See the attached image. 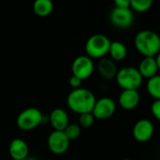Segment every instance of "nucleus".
Segmentation results:
<instances>
[{
	"mask_svg": "<svg viewBox=\"0 0 160 160\" xmlns=\"http://www.w3.org/2000/svg\"><path fill=\"white\" fill-rule=\"evenodd\" d=\"M95 102L96 97L94 93L85 88L72 90L67 96V106L78 115L92 112Z\"/></svg>",
	"mask_w": 160,
	"mask_h": 160,
	"instance_id": "f257e3e1",
	"label": "nucleus"
},
{
	"mask_svg": "<svg viewBox=\"0 0 160 160\" xmlns=\"http://www.w3.org/2000/svg\"><path fill=\"white\" fill-rule=\"evenodd\" d=\"M134 43L137 51L144 58H154L160 52V36L152 30L144 29L138 32Z\"/></svg>",
	"mask_w": 160,
	"mask_h": 160,
	"instance_id": "f03ea898",
	"label": "nucleus"
},
{
	"mask_svg": "<svg viewBox=\"0 0 160 160\" xmlns=\"http://www.w3.org/2000/svg\"><path fill=\"white\" fill-rule=\"evenodd\" d=\"M111 41L104 34H94L91 36L85 44L86 56L92 59H100L108 54Z\"/></svg>",
	"mask_w": 160,
	"mask_h": 160,
	"instance_id": "7ed1b4c3",
	"label": "nucleus"
},
{
	"mask_svg": "<svg viewBox=\"0 0 160 160\" xmlns=\"http://www.w3.org/2000/svg\"><path fill=\"white\" fill-rule=\"evenodd\" d=\"M117 84L122 90H138L142 85L143 78L138 68L127 66L118 70L115 77Z\"/></svg>",
	"mask_w": 160,
	"mask_h": 160,
	"instance_id": "20e7f679",
	"label": "nucleus"
},
{
	"mask_svg": "<svg viewBox=\"0 0 160 160\" xmlns=\"http://www.w3.org/2000/svg\"><path fill=\"white\" fill-rule=\"evenodd\" d=\"M43 122V114L37 108H28L21 111L16 119V124L22 131H31Z\"/></svg>",
	"mask_w": 160,
	"mask_h": 160,
	"instance_id": "39448f33",
	"label": "nucleus"
},
{
	"mask_svg": "<svg viewBox=\"0 0 160 160\" xmlns=\"http://www.w3.org/2000/svg\"><path fill=\"white\" fill-rule=\"evenodd\" d=\"M95 66L91 58L86 55L78 56L72 63V75H74L81 80H86L92 75Z\"/></svg>",
	"mask_w": 160,
	"mask_h": 160,
	"instance_id": "423d86ee",
	"label": "nucleus"
},
{
	"mask_svg": "<svg viewBox=\"0 0 160 160\" xmlns=\"http://www.w3.org/2000/svg\"><path fill=\"white\" fill-rule=\"evenodd\" d=\"M116 111V103L110 97H102L96 99L92 114L97 120H107L114 115Z\"/></svg>",
	"mask_w": 160,
	"mask_h": 160,
	"instance_id": "0eeeda50",
	"label": "nucleus"
},
{
	"mask_svg": "<svg viewBox=\"0 0 160 160\" xmlns=\"http://www.w3.org/2000/svg\"><path fill=\"white\" fill-rule=\"evenodd\" d=\"M47 145L51 152L54 154H63L70 147V140L63 131L54 130L50 133L47 138Z\"/></svg>",
	"mask_w": 160,
	"mask_h": 160,
	"instance_id": "6e6552de",
	"label": "nucleus"
},
{
	"mask_svg": "<svg viewBox=\"0 0 160 160\" xmlns=\"http://www.w3.org/2000/svg\"><path fill=\"white\" fill-rule=\"evenodd\" d=\"M111 24L119 28H128L134 22V13L130 8H114L109 15Z\"/></svg>",
	"mask_w": 160,
	"mask_h": 160,
	"instance_id": "1a4fd4ad",
	"label": "nucleus"
},
{
	"mask_svg": "<svg viewBox=\"0 0 160 160\" xmlns=\"http://www.w3.org/2000/svg\"><path fill=\"white\" fill-rule=\"evenodd\" d=\"M133 137L138 142L149 141L154 133L152 122L148 119H140L133 126Z\"/></svg>",
	"mask_w": 160,
	"mask_h": 160,
	"instance_id": "9d476101",
	"label": "nucleus"
},
{
	"mask_svg": "<svg viewBox=\"0 0 160 160\" xmlns=\"http://www.w3.org/2000/svg\"><path fill=\"white\" fill-rule=\"evenodd\" d=\"M119 105L124 110L135 109L140 102V94L137 90H122L119 95Z\"/></svg>",
	"mask_w": 160,
	"mask_h": 160,
	"instance_id": "9b49d317",
	"label": "nucleus"
},
{
	"mask_svg": "<svg viewBox=\"0 0 160 160\" xmlns=\"http://www.w3.org/2000/svg\"><path fill=\"white\" fill-rule=\"evenodd\" d=\"M97 71L103 79L111 80V79H115L118 72V67L115 61H113L109 58L105 57L99 59L97 63Z\"/></svg>",
	"mask_w": 160,
	"mask_h": 160,
	"instance_id": "f8f14e48",
	"label": "nucleus"
},
{
	"mask_svg": "<svg viewBox=\"0 0 160 160\" xmlns=\"http://www.w3.org/2000/svg\"><path fill=\"white\" fill-rule=\"evenodd\" d=\"M29 148L22 138H14L9 145V153L13 160H25L28 156Z\"/></svg>",
	"mask_w": 160,
	"mask_h": 160,
	"instance_id": "ddd939ff",
	"label": "nucleus"
},
{
	"mask_svg": "<svg viewBox=\"0 0 160 160\" xmlns=\"http://www.w3.org/2000/svg\"><path fill=\"white\" fill-rule=\"evenodd\" d=\"M49 122L54 130L64 131L69 122V116L62 108H55L49 115Z\"/></svg>",
	"mask_w": 160,
	"mask_h": 160,
	"instance_id": "4468645a",
	"label": "nucleus"
},
{
	"mask_svg": "<svg viewBox=\"0 0 160 160\" xmlns=\"http://www.w3.org/2000/svg\"><path fill=\"white\" fill-rule=\"evenodd\" d=\"M138 70L141 74L142 78H151L157 74L158 67L154 58H144L138 64Z\"/></svg>",
	"mask_w": 160,
	"mask_h": 160,
	"instance_id": "2eb2a0df",
	"label": "nucleus"
},
{
	"mask_svg": "<svg viewBox=\"0 0 160 160\" xmlns=\"http://www.w3.org/2000/svg\"><path fill=\"white\" fill-rule=\"evenodd\" d=\"M108 55L110 56V58L113 61H122L127 56V47L122 42H111L108 50Z\"/></svg>",
	"mask_w": 160,
	"mask_h": 160,
	"instance_id": "dca6fc26",
	"label": "nucleus"
},
{
	"mask_svg": "<svg viewBox=\"0 0 160 160\" xmlns=\"http://www.w3.org/2000/svg\"><path fill=\"white\" fill-rule=\"evenodd\" d=\"M54 3L52 0H35L33 3V11L40 17H46L52 13Z\"/></svg>",
	"mask_w": 160,
	"mask_h": 160,
	"instance_id": "f3484780",
	"label": "nucleus"
},
{
	"mask_svg": "<svg viewBox=\"0 0 160 160\" xmlns=\"http://www.w3.org/2000/svg\"><path fill=\"white\" fill-rule=\"evenodd\" d=\"M146 88L148 93L154 100H160V74L149 78Z\"/></svg>",
	"mask_w": 160,
	"mask_h": 160,
	"instance_id": "a211bd4d",
	"label": "nucleus"
},
{
	"mask_svg": "<svg viewBox=\"0 0 160 160\" xmlns=\"http://www.w3.org/2000/svg\"><path fill=\"white\" fill-rule=\"evenodd\" d=\"M153 0H130V8L137 12H145L149 11Z\"/></svg>",
	"mask_w": 160,
	"mask_h": 160,
	"instance_id": "6ab92c4d",
	"label": "nucleus"
},
{
	"mask_svg": "<svg viewBox=\"0 0 160 160\" xmlns=\"http://www.w3.org/2000/svg\"><path fill=\"white\" fill-rule=\"evenodd\" d=\"M63 132L66 135V137L69 138V140L71 141L80 137V135H81V127H80L79 124H76V123H69Z\"/></svg>",
	"mask_w": 160,
	"mask_h": 160,
	"instance_id": "aec40b11",
	"label": "nucleus"
},
{
	"mask_svg": "<svg viewBox=\"0 0 160 160\" xmlns=\"http://www.w3.org/2000/svg\"><path fill=\"white\" fill-rule=\"evenodd\" d=\"M79 125L80 127H83V128H89L91 126L93 125L95 118L93 117V115L92 114V112L90 113H84L79 115Z\"/></svg>",
	"mask_w": 160,
	"mask_h": 160,
	"instance_id": "412c9836",
	"label": "nucleus"
},
{
	"mask_svg": "<svg viewBox=\"0 0 160 160\" xmlns=\"http://www.w3.org/2000/svg\"><path fill=\"white\" fill-rule=\"evenodd\" d=\"M151 112L152 116L160 122V100H154L151 106Z\"/></svg>",
	"mask_w": 160,
	"mask_h": 160,
	"instance_id": "4be33fe9",
	"label": "nucleus"
},
{
	"mask_svg": "<svg viewBox=\"0 0 160 160\" xmlns=\"http://www.w3.org/2000/svg\"><path fill=\"white\" fill-rule=\"evenodd\" d=\"M82 81H83V80H81L80 78H78V77H76V76H74V75H72V76L69 78V84H70V86H71L73 90L81 88Z\"/></svg>",
	"mask_w": 160,
	"mask_h": 160,
	"instance_id": "5701e85b",
	"label": "nucleus"
},
{
	"mask_svg": "<svg viewBox=\"0 0 160 160\" xmlns=\"http://www.w3.org/2000/svg\"><path fill=\"white\" fill-rule=\"evenodd\" d=\"M114 4L116 8L128 9L130 8V0H114Z\"/></svg>",
	"mask_w": 160,
	"mask_h": 160,
	"instance_id": "b1692460",
	"label": "nucleus"
},
{
	"mask_svg": "<svg viewBox=\"0 0 160 160\" xmlns=\"http://www.w3.org/2000/svg\"><path fill=\"white\" fill-rule=\"evenodd\" d=\"M154 58H155V61H156V64L158 67V71H160V52L154 57Z\"/></svg>",
	"mask_w": 160,
	"mask_h": 160,
	"instance_id": "393cba45",
	"label": "nucleus"
},
{
	"mask_svg": "<svg viewBox=\"0 0 160 160\" xmlns=\"http://www.w3.org/2000/svg\"><path fill=\"white\" fill-rule=\"evenodd\" d=\"M25 160H38L37 158H35V157H30V156H28Z\"/></svg>",
	"mask_w": 160,
	"mask_h": 160,
	"instance_id": "a878e982",
	"label": "nucleus"
},
{
	"mask_svg": "<svg viewBox=\"0 0 160 160\" xmlns=\"http://www.w3.org/2000/svg\"><path fill=\"white\" fill-rule=\"evenodd\" d=\"M121 160H131V159H129V158H123V159H121Z\"/></svg>",
	"mask_w": 160,
	"mask_h": 160,
	"instance_id": "bb28decb",
	"label": "nucleus"
}]
</instances>
